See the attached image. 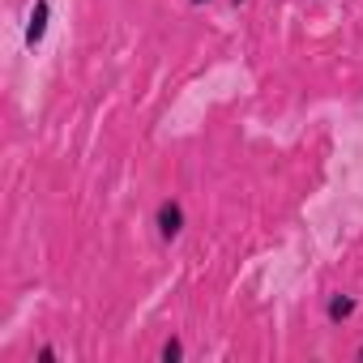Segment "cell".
Here are the masks:
<instances>
[{"mask_svg":"<svg viewBox=\"0 0 363 363\" xmlns=\"http://www.w3.org/2000/svg\"><path fill=\"white\" fill-rule=\"evenodd\" d=\"M154 235L162 240V244H175L179 235H184V227H189V210H184V201L179 197H162L158 206H154Z\"/></svg>","mask_w":363,"mask_h":363,"instance_id":"1","label":"cell"},{"mask_svg":"<svg viewBox=\"0 0 363 363\" xmlns=\"http://www.w3.org/2000/svg\"><path fill=\"white\" fill-rule=\"evenodd\" d=\"M320 312H325V320H329V325H346V320L359 312V295H350V291H329Z\"/></svg>","mask_w":363,"mask_h":363,"instance_id":"2","label":"cell"},{"mask_svg":"<svg viewBox=\"0 0 363 363\" xmlns=\"http://www.w3.org/2000/svg\"><path fill=\"white\" fill-rule=\"evenodd\" d=\"M48 22H52V0H35V5H30V18H26V48H39V43H43Z\"/></svg>","mask_w":363,"mask_h":363,"instance_id":"3","label":"cell"},{"mask_svg":"<svg viewBox=\"0 0 363 363\" xmlns=\"http://www.w3.org/2000/svg\"><path fill=\"white\" fill-rule=\"evenodd\" d=\"M158 359H162V363H179V359H184V342H179V337H167V342L158 346Z\"/></svg>","mask_w":363,"mask_h":363,"instance_id":"4","label":"cell"},{"mask_svg":"<svg viewBox=\"0 0 363 363\" xmlns=\"http://www.w3.org/2000/svg\"><path fill=\"white\" fill-rule=\"evenodd\" d=\"M56 359H60L56 346H39V350H35V363H56Z\"/></svg>","mask_w":363,"mask_h":363,"instance_id":"5","label":"cell"},{"mask_svg":"<svg viewBox=\"0 0 363 363\" xmlns=\"http://www.w3.org/2000/svg\"><path fill=\"white\" fill-rule=\"evenodd\" d=\"M189 5H193V9H206V5H210V0H189Z\"/></svg>","mask_w":363,"mask_h":363,"instance_id":"6","label":"cell"},{"mask_svg":"<svg viewBox=\"0 0 363 363\" xmlns=\"http://www.w3.org/2000/svg\"><path fill=\"white\" fill-rule=\"evenodd\" d=\"M231 5H235V9H240V5H248V0H231Z\"/></svg>","mask_w":363,"mask_h":363,"instance_id":"7","label":"cell"},{"mask_svg":"<svg viewBox=\"0 0 363 363\" xmlns=\"http://www.w3.org/2000/svg\"><path fill=\"white\" fill-rule=\"evenodd\" d=\"M354 359H363V346H359V350H354Z\"/></svg>","mask_w":363,"mask_h":363,"instance_id":"8","label":"cell"}]
</instances>
